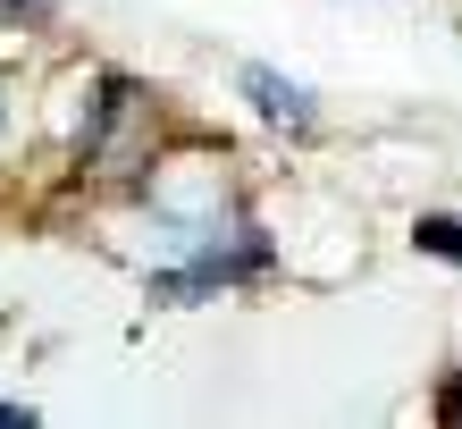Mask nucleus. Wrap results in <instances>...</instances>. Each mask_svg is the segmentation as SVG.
Wrapping results in <instances>:
<instances>
[{
  "label": "nucleus",
  "instance_id": "f257e3e1",
  "mask_svg": "<svg viewBox=\"0 0 462 429\" xmlns=\"http://www.w3.org/2000/svg\"><path fill=\"white\" fill-rule=\"evenodd\" d=\"M143 126H152V101L143 85H126V76H101V101H93V118H85V160L93 169H134L143 160Z\"/></svg>",
  "mask_w": 462,
  "mask_h": 429
},
{
  "label": "nucleus",
  "instance_id": "f03ea898",
  "mask_svg": "<svg viewBox=\"0 0 462 429\" xmlns=\"http://www.w3.org/2000/svg\"><path fill=\"white\" fill-rule=\"evenodd\" d=\"M244 93H253V110H261V118H278V126H311V93H303V85H286L278 68H244Z\"/></svg>",
  "mask_w": 462,
  "mask_h": 429
},
{
  "label": "nucleus",
  "instance_id": "7ed1b4c3",
  "mask_svg": "<svg viewBox=\"0 0 462 429\" xmlns=\"http://www.w3.org/2000/svg\"><path fill=\"white\" fill-rule=\"evenodd\" d=\"M412 236H420V245L438 253V261H462V219H420Z\"/></svg>",
  "mask_w": 462,
  "mask_h": 429
},
{
  "label": "nucleus",
  "instance_id": "20e7f679",
  "mask_svg": "<svg viewBox=\"0 0 462 429\" xmlns=\"http://www.w3.org/2000/svg\"><path fill=\"white\" fill-rule=\"evenodd\" d=\"M438 413H446V421H462V387H446V396H438Z\"/></svg>",
  "mask_w": 462,
  "mask_h": 429
},
{
  "label": "nucleus",
  "instance_id": "39448f33",
  "mask_svg": "<svg viewBox=\"0 0 462 429\" xmlns=\"http://www.w3.org/2000/svg\"><path fill=\"white\" fill-rule=\"evenodd\" d=\"M0 9H17V17H25V9H34V0H0Z\"/></svg>",
  "mask_w": 462,
  "mask_h": 429
},
{
  "label": "nucleus",
  "instance_id": "423d86ee",
  "mask_svg": "<svg viewBox=\"0 0 462 429\" xmlns=\"http://www.w3.org/2000/svg\"><path fill=\"white\" fill-rule=\"evenodd\" d=\"M0 93H9V76H0Z\"/></svg>",
  "mask_w": 462,
  "mask_h": 429
}]
</instances>
